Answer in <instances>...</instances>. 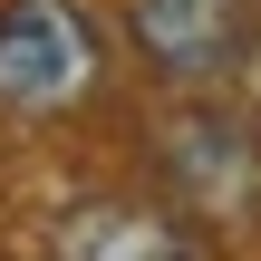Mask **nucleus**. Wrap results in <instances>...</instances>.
Returning <instances> with one entry per match:
<instances>
[{
	"instance_id": "obj_1",
	"label": "nucleus",
	"mask_w": 261,
	"mask_h": 261,
	"mask_svg": "<svg viewBox=\"0 0 261 261\" xmlns=\"http://www.w3.org/2000/svg\"><path fill=\"white\" fill-rule=\"evenodd\" d=\"M107 77V29L87 0H0V116L48 126Z\"/></svg>"
},
{
	"instance_id": "obj_2",
	"label": "nucleus",
	"mask_w": 261,
	"mask_h": 261,
	"mask_svg": "<svg viewBox=\"0 0 261 261\" xmlns=\"http://www.w3.org/2000/svg\"><path fill=\"white\" fill-rule=\"evenodd\" d=\"M155 165H165V194H174L184 223L194 213L203 223H261V116L184 107V116H165Z\"/></svg>"
},
{
	"instance_id": "obj_3",
	"label": "nucleus",
	"mask_w": 261,
	"mask_h": 261,
	"mask_svg": "<svg viewBox=\"0 0 261 261\" xmlns=\"http://www.w3.org/2000/svg\"><path fill=\"white\" fill-rule=\"evenodd\" d=\"M126 48L165 87H223L252 68L261 10L252 0H126Z\"/></svg>"
},
{
	"instance_id": "obj_4",
	"label": "nucleus",
	"mask_w": 261,
	"mask_h": 261,
	"mask_svg": "<svg viewBox=\"0 0 261 261\" xmlns=\"http://www.w3.org/2000/svg\"><path fill=\"white\" fill-rule=\"evenodd\" d=\"M48 261H213L203 232L174 203H136V194H87L58 213Z\"/></svg>"
},
{
	"instance_id": "obj_5",
	"label": "nucleus",
	"mask_w": 261,
	"mask_h": 261,
	"mask_svg": "<svg viewBox=\"0 0 261 261\" xmlns=\"http://www.w3.org/2000/svg\"><path fill=\"white\" fill-rule=\"evenodd\" d=\"M242 77H252V116H261V48H252V68H242Z\"/></svg>"
}]
</instances>
